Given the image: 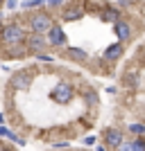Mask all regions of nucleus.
Returning a JSON list of instances; mask_svg holds the SVG:
<instances>
[{"instance_id": "5701e85b", "label": "nucleus", "mask_w": 145, "mask_h": 151, "mask_svg": "<svg viewBox=\"0 0 145 151\" xmlns=\"http://www.w3.org/2000/svg\"><path fill=\"white\" fill-rule=\"evenodd\" d=\"M98 145V135H84V147H95Z\"/></svg>"}, {"instance_id": "9d476101", "label": "nucleus", "mask_w": 145, "mask_h": 151, "mask_svg": "<svg viewBox=\"0 0 145 151\" xmlns=\"http://www.w3.org/2000/svg\"><path fill=\"white\" fill-rule=\"evenodd\" d=\"M114 34H116V38H118V43L125 45L127 41L134 38V23L127 20V18H118L114 23Z\"/></svg>"}, {"instance_id": "2f4dec72", "label": "nucleus", "mask_w": 145, "mask_h": 151, "mask_svg": "<svg viewBox=\"0 0 145 151\" xmlns=\"http://www.w3.org/2000/svg\"><path fill=\"white\" fill-rule=\"evenodd\" d=\"M114 151H122V149H114Z\"/></svg>"}, {"instance_id": "f8f14e48", "label": "nucleus", "mask_w": 145, "mask_h": 151, "mask_svg": "<svg viewBox=\"0 0 145 151\" xmlns=\"http://www.w3.org/2000/svg\"><path fill=\"white\" fill-rule=\"evenodd\" d=\"M59 57L61 59H68V61L73 63H86L88 59V52L84 50V47H77V45H66L63 50H59Z\"/></svg>"}, {"instance_id": "473e14b6", "label": "nucleus", "mask_w": 145, "mask_h": 151, "mask_svg": "<svg viewBox=\"0 0 145 151\" xmlns=\"http://www.w3.org/2000/svg\"><path fill=\"white\" fill-rule=\"evenodd\" d=\"M66 2H68V0H66Z\"/></svg>"}, {"instance_id": "f3484780", "label": "nucleus", "mask_w": 145, "mask_h": 151, "mask_svg": "<svg viewBox=\"0 0 145 151\" xmlns=\"http://www.w3.org/2000/svg\"><path fill=\"white\" fill-rule=\"evenodd\" d=\"M127 131L132 133V138H136V135H145V124H141V122H132V124L127 126Z\"/></svg>"}, {"instance_id": "4468645a", "label": "nucleus", "mask_w": 145, "mask_h": 151, "mask_svg": "<svg viewBox=\"0 0 145 151\" xmlns=\"http://www.w3.org/2000/svg\"><path fill=\"white\" fill-rule=\"evenodd\" d=\"M120 86L122 88H129V90H136L141 86V72L136 68H129L120 75Z\"/></svg>"}, {"instance_id": "a878e982", "label": "nucleus", "mask_w": 145, "mask_h": 151, "mask_svg": "<svg viewBox=\"0 0 145 151\" xmlns=\"http://www.w3.org/2000/svg\"><path fill=\"white\" fill-rule=\"evenodd\" d=\"M107 93H109V95H116V93H118V88H116V86H109Z\"/></svg>"}, {"instance_id": "1a4fd4ad", "label": "nucleus", "mask_w": 145, "mask_h": 151, "mask_svg": "<svg viewBox=\"0 0 145 151\" xmlns=\"http://www.w3.org/2000/svg\"><path fill=\"white\" fill-rule=\"evenodd\" d=\"M45 38H48L50 47H55V50H63L68 45V36H66V32H63V27L59 23H55L50 29L45 32Z\"/></svg>"}, {"instance_id": "bb28decb", "label": "nucleus", "mask_w": 145, "mask_h": 151, "mask_svg": "<svg viewBox=\"0 0 145 151\" xmlns=\"http://www.w3.org/2000/svg\"><path fill=\"white\" fill-rule=\"evenodd\" d=\"M141 61H143V65H145V47H143V52H141Z\"/></svg>"}, {"instance_id": "4be33fe9", "label": "nucleus", "mask_w": 145, "mask_h": 151, "mask_svg": "<svg viewBox=\"0 0 145 151\" xmlns=\"http://www.w3.org/2000/svg\"><path fill=\"white\" fill-rule=\"evenodd\" d=\"M48 7H52V9H59V7H63L66 5V0H43Z\"/></svg>"}, {"instance_id": "39448f33", "label": "nucleus", "mask_w": 145, "mask_h": 151, "mask_svg": "<svg viewBox=\"0 0 145 151\" xmlns=\"http://www.w3.org/2000/svg\"><path fill=\"white\" fill-rule=\"evenodd\" d=\"M100 138H102V145H107L109 151H114L125 142V133H122V129H118V126H104L100 131Z\"/></svg>"}, {"instance_id": "6ab92c4d", "label": "nucleus", "mask_w": 145, "mask_h": 151, "mask_svg": "<svg viewBox=\"0 0 145 151\" xmlns=\"http://www.w3.org/2000/svg\"><path fill=\"white\" fill-rule=\"evenodd\" d=\"M34 59H36V61H41V63H52L57 57H55V54H48V52H41V54H36Z\"/></svg>"}, {"instance_id": "c756f323", "label": "nucleus", "mask_w": 145, "mask_h": 151, "mask_svg": "<svg viewBox=\"0 0 145 151\" xmlns=\"http://www.w3.org/2000/svg\"><path fill=\"white\" fill-rule=\"evenodd\" d=\"M2 2H5V0H0V9H2Z\"/></svg>"}, {"instance_id": "20e7f679", "label": "nucleus", "mask_w": 145, "mask_h": 151, "mask_svg": "<svg viewBox=\"0 0 145 151\" xmlns=\"http://www.w3.org/2000/svg\"><path fill=\"white\" fill-rule=\"evenodd\" d=\"M25 36H27V32H25V27H23V23H18V20L5 23V25L0 27V43H5V45L23 43Z\"/></svg>"}, {"instance_id": "423d86ee", "label": "nucleus", "mask_w": 145, "mask_h": 151, "mask_svg": "<svg viewBox=\"0 0 145 151\" xmlns=\"http://www.w3.org/2000/svg\"><path fill=\"white\" fill-rule=\"evenodd\" d=\"M84 14H86V9H84L82 0H68V5H63L59 16H61L63 23H77V20L84 18Z\"/></svg>"}, {"instance_id": "a211bd4d", "label": "nucleus", "mask_w": 145, "mask_h": 151, "mask_svg": "<svg viewBox=\"0 0 145 151\" xmlns=\"http://www.w3.org/2000/svg\"><path fill=\"white\" fill-rule=\"evenodd\" d=\"M23 9H34V7H45L43 0H23V2H18Z\"/></svg>"}, {"instance_id": "6e6552de", "label": "nucleus", "mask_w": 145, "mask_h": 151, "mask_svg": "<svg viewBox=\"0 0 145 151\" xmlns=\"http://www.w3.org/2000/svg\"><path fill=\"white\" fill-rule=\"evenodd\" d=\"M32 57L30 52H27V47L23 43H16V45H5V43H0V59L2 61H23V59Z\"/></svg>"}, {"instance_id": "7c9ffc66", "label": "nucleus", "mask_w": 145, "mask_h": 151, "mask_svg": "<svg viewBox=\"0 0 145 151\" xmlns=\"http://www.w3.org/2000/svg\"><path fill=\"white\" fill-rule=\"evenodd\" d=\"M77 151H88V149H77Z\"/></svg>"}, {"instance_id": "b1692460", "label": "nucleus", "mask_w": 145, "mask_h": 151, "mask_svg": "<svg viewBox=\"0 0 145 151\" xmlns=\"http://www.w3.org/2000/svg\"><path fill=\"white\" fill-rule=\"evenodd\" d=\"M116 5H118L120 9H127V7L136 5V0H116Z\"/></svg>"}, {"instance_id": "c85d7f7f", "label": "nucleus", "mask_w": 145, "mask_h": 151, "mask_svg": "<svg viewBox=\"0 0 145 151\" xmlns=\"http://www.w3.org/2000/svg\"><path fill=\"white\" fill-rule=\"evenodd\" d=\"M5 25V16H2V14H0V27Z\"/></svg>"}, {"instance_id": "9b49d317", "label": "nucleus", "mask_w": 145, "mask_h": 151, "mask_svg": "<svg viewBox=\"0 0 145 151\" xmlns=\"http://www.w3.org/2000/svg\"><path fill=\"white\" fill-rule=\"evenodd\" d=\"M98 18L102 23H111L114 25L118 18H122V9L118 5H107V2H100L98 5Z\"/></svg>"}, {"instance_id": "cd10ccee", "label": "nucleus", "mask_w": 145, "mask_h": 151, "mask_svg": "<svg viewBox=\"0 0 145 151\" xmlns=\"http://www.w3.org/2000/svg\"><path fill=\"white\" fill-rule=\"evenodd\" d=\"M5 120H7V117H5V115H2V113H0V126L5 124Z\"/></svg>"}, {"instance_id": "393cba45", "label": "nucleus", "mask_w": 145, "mask_h": 151, "mask_svg": "<svg viewBox=\"0 0 145 151\" xmlns=\"http://www.w3.org/2000/svg\"><path fill=\"white\" fill-rule=\"evenodd\" d=\"M93 151H109V149H107V145H102V142H98V145L93 147Z\"/></svg>"}, {"instance_id": "2eb2a0df", "label": "nucleus", "mask_w": 145, "mask_h": 151, "mask_svg": "<svg viewBox=\"0 0 145 151\" xmlns=\"http://www.w3.org/2000/svg\"><path fill=\"white\" fill-rule=\"evenodd\" d=\"M122 54H125V45L122 43H111V45H107L104 47V52H102V59L107 63H118L120 59H122Z\"/></svg>"}, {"instance_id": "0eeeda50", "label": "nucleus", "mask_w": 145, "mask_h": 151, "mask_svg": "<svg viewBox=\"0 0 145 151\" xmlns=\"http://www.w3.org/2000/svg\"><path fill=\"white\" fill-rule=\"evenodd\" d=\"M23 45L27 47V52H30L32 57H36V54H41V52H48L50 50V43H48V38H45V34H27L25 41H23Z\"/></svg>"}, {"instance_id": "aec40b11", "label": "nucleus", "mask_w": 145, "mask_h": 151, "mask_svg": "<svg viewBox=\"0 0 145 151\" xmlns=\"http://www.w3.org/2000/svg\"><path fill=\"white\" fill-rule=\"evenodd\" d=\"M52 149H70V142L68 140H55V142H52Z\"/></svg>"}, {"instance_id": "dca6fc26", "label": "nucleus", "mask_w": 145, "mask_h": 151, "mask_svg": "<svg viewBox=\"0 0 145 151\" xmlns=\"http://www.w3.org/2000/svg\"><path fill=\"white\" fill-rule=\"evenodd\" d=\"M129 151H145V135H136V138L127 140Z\"/></svg>"}, {"instance_id": "f03ea898", "label": "nucleus", "mask_w": 145, "mask_h": 151, "mask_svg": "<svg viewBox=\"0 0 145 151\" xmlns=\"http://www.w3.org/2000/svg\"><path fill=\"white\" fill-rule=\"evenodd\" d=\"M75 86L70 81H66V79H61V81H57L55 86H52L50 90V99L55 101V104H59V106H70L73 104V99H75Z\"/></svg>"}, {"instance_id": "ddd939ff", "label": "nucleus", "mask_w": 145, "mask_h": 151, "mask_svg": "<svg viewBox=\"0 0 145 151\" xmlns=\"http://www.w3.org/2000/svg\"><path fill=\"white\" fill-rule=\"evenodd\" d=\"M79 99H82V104L88 106V108H98L100 106V93H98L93 86H88V83L79 86Z\"/></svg>"}, {"instance_id": "f257e3e1", "label": "nucleus", "mask_w": 145, "mask_h": 151, "mask_svg": "<svg viewBox=\"0 0 145 151\" xmlns=\"http://www.w3.org/2000/svg\"><path fill=\"white\" fill-rule=\"evenodd\" d=\"M57 20L52 16L50 12H45V9H39V12H32L30 16L25 18V25L32 34H45V32L50 29Z\"/></svg>"}, {"instance_id": "7ed1b4c3", "label": "nucleus", "mask_w": 145, "mask_h": 151, "mask_svg": "<svg viewBox=\"0 0 145 151\" xmlns=\"http://www.w3.org/2000/svg\"><path fill=\"white\" fill-rule=\"evenodd\" d=\"M32 81H34V68H20V70H16V72L9 75L7 86L14 93H27L32 88Z\"/></svg>"}, {"instance_id": "412c9836", "label": "nucleus", "mask_w": 145, "mask_h": 151, "mask_svg": "<svg viewBox=\"0 0 145 151\" xmlns=\"http://www.w3.org/2000/svg\"><path fill=\"white\" fill-rule=\"evenodd\" d=\"M2 7H5L7 12H14V9H18V0H5Z\"/></svg>"}]
</instances>
